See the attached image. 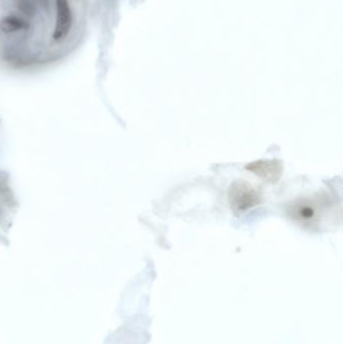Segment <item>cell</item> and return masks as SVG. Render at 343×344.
<instances>
[{
  "label": "cell",
  "mask_w": 343,
  "mask_h": 344,
  "mask_svg": "<svg viewBox=\"0 0 343 344\" xmlns=\"http://www.w3.org/2000/svg\"><path fill=\"white\" fill-rule=\"evenodd\" d=\"M332 203L325 194H316L294 201L287 208L288 216L309 230H318L332 210Z\"/></svg>",
  "instance_id": "6da1fadb"
},
{
  "label": "cell",
  "mask_w": 343,
  "mask_h": 344,
  "mask_svg": "<svg viewBox=\"0 0 343 344\" xmlns=\"http://www.w3.org/2000/svg\"><path fill=\"white\" fill-rule=\"evenodd\" d=\"M229 203L236 214H241L261 204V195L248 182L238 180L229 189Z\"/></svg>",
  "instance_id": "7a4b0ae2"
},
{
  "label": "cell",
  "mask_w": 343,
  "mask_h": 344,
  "mask_svg": "<svg viewBox=\"0 0 343 344\" xmlns=\"http://www.w3.org/2000/svg\"><path fill=\"white\" fill-rule=\"evenodd\" d=\"M57 18L53 37L56 41H61L67 35L72 24V14L68 0H56Z\"/></svg>",
  "instance_id": "3957f363"
},
{
  "label": "cell",
  "mask_w": 343,
  "mask_h": 344,
  "mask_svg": "<svg viewBox=\"0 0 343 344\" xmlns=\"http://www.w3.org/2000/svg\"><path fill=\"white\" fill-rule=\"evenodd\" d=\"M246 168L268 182L278 181L283 172L282 164L278 160H259L248 164Z\"/></svg>",
  "instance_id": "277c9868"
},
{
  "label": "cell",
  "mask_w": 343,
  "mask_h": 344,
  "mask_svg": "<svg viewBox=\"0 0 343 344\" xmlns=\"http://www.w3.org/2000/svg\"><path fill=\"white\" fill-rule=\"evenodd\" d=\"M27 28V22L23 21L21 18L13 15H9L4 17L0 21V29L5 34L19 32Z\"/></svg>",
  "instance_id": "5b68a950"
}]
</instances>
